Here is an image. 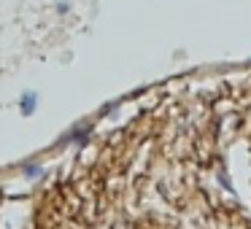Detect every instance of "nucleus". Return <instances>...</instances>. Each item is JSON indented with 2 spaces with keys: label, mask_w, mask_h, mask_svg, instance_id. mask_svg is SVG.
Instances as JSON below:
<instances>
[{
  "label": "nucleus",
  "mask_w": 251,
  "mask_h": 229,
  "mask_svg": "<svg viewBox=\"0 0 251 229\" xmlns=\"http://www.w3.org/2000/svg\"><path fill=\"white\" fill-rule=\"evenodd\" d=\"M22 108H25V114H30V111L35 108V94H33V97H30V100H27V97L22 100Z\"/></svg>",
  "instance_id": "nucleus-1"
}]
</instances>
